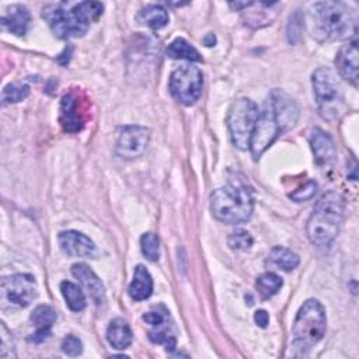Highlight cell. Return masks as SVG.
Masks as SVG:
<instances>
[{
    "mask_svg": "<svg viewBox=\"0 0 359 359\" xmlns=\"http://www.w3.org/2000/svg\"><path fill=\"white\" fill-rule=\"evenodd\" d=\"M139 18L143 24L149 25L150 28L160 29L168 22V13L164 7L158 4H149L139 13Z\"/></svg>",
    "mask_w": 359,
    "mask_h": 359,
    "instance_id": "cell-23",
    "label": "cell"
},
{
    "mask_svg": "<svg viewBox=\"0 0 359 359\" xmlns=\"http://www.w3.org/2000/svg\"><path fill=\"white\" fill-rule=\"evenodd\" d=\"M104 6L100 1H81L72 8L63 6H50L43 10L52 32L60 39L81 36L87 32L90 24L100 18Z\"/></svg>",
    "mask_w": 359,
    "mask_h": 359,
    "instance_id": "cell-3",
    "label": "cell"
},
{
    "mask_svg": "<svg viewBox=\"0 0 359 359\" xmlns=\"http://www.w3.org/2000/svg\"><path fill=\"white\" fill-rule=\"evenodd\" d=\"M254 321H255L259 327L265 328V327L268 325L269 316H268V313H266L265 310H257L255 314H254Z\"/></svg>",
    "mask_w": 359,
    "mask_h": 359,
    "instance_id": "cell-35",
    "label": "cell"
},
{
    "mask_svg": "<svg viewBox=\"0 0 359 359\" xmlns=\"http://www.w3.org/2000/svg\"><path fill=\"white\" fill-rule=\"evenodd\" d=\"M266 262L272 266L282 269V271H292L299 265L300 258L292 250H289L286 247L276 245L269 251Z\"/></svg>",
    "mask_w": 359,
    "mask_h": 359,
    "instance_id": "cell-22",
    "label": "cell"
},
{
    "mask_svg": "<svg viewBox=\"0 0 359 359\" xmlns=\"http://www.w3.org/2000/svg\"><path fill=\"white\" fill-rule=\"evenodd\" d=\"M0 356L1 358H15V351H14V341L11 338V332L7 330L6 324H0Z\"/></svg>",
    "mask_w": 359,
    "mask_h": 359,
    "instance_id": "cell-31",
    "label": "cell"
},
{
    "mask_svg": "<svg viewBox=\"0 0 359 359\" xmlns=\"http://www.w3.org/2000/svg\"><path fill=\"white\" fill-rule=\"evenodd\" d=\"M72 273L81 283V286L88 292L90 297L97 304H102L105 302V287L101 279L94 273V271L88 265L83 262L74 264L72 266Z\"/></svg>",
    "mask_w": 359,
    "mask_h": 359,
    "instance_id": "cell-16",
    "label": "cell"
},
{
    "mask_svg": "<svg viewBox=\"0 0 359 359\" xmlns=\"http://www.w3.org/2000/svg\"><path fill=\"white\" fill-rule=\"evenodd\" d=\"M143 320L147 323V324H150V325H158V324H161V323H164V321H167L168 320V311L164 309V307H160V309H154V310H151V311H149V313H144L143 314Z\"/></svg>",
    "mask_w": 359,
    "mask_h": 359,
    "instance_id": "cell-34",
    "label": "cell"
},
{
    "mask_svg": "<svg viewBox=\"0 0 359 359\" xmlns=\"http://www.w3.org/2000/svg\"><path fill=\"white\" fill-rule=\"evenodd\" d=\"M153 292V279L143 265H137L133 272V279L129 285V296L136 300L147 299Z\"/></svg>",
    "mask_w": 359,
    "mask_h": 359,
    "instance_id": "cell-20",
    "label": "cell"
},
{
    "mask_svg": "<svg viewBox=\"0 0 359 359\" xmlns=\"http://www.w3.org/2000/svg\"><path fill=\"white\" fill-rule=\"evenodd\" d=\"M227 243L234 251H247L252 245V237L247 230H236L229 236Z\"/></svg>",
    "mask_w": 359,
    "mask_h": 359,
    "instance_id": "cell-30",
    "label": "cell"
},
{
    "mask_svg": "<svg viewBox=\"0 0 359 359\" xmlns=\"http://www.w3.org/2000/svg\"><path fill=\"white\" fill-rule=\"evenodd\" d=\"M358 39L353 38L339 49L335 57V66L339 76L353 86H358Z\"/></svg>",
    "mask_w": 359,
    "mask_h": 359,
    "instance_id": "cell-15",
    "label": "cell"
},
{
    "mask_svg": "<svg viewBox=\"0 0 359 359\" xmlns=\"http://www.w3.org/2000/svg\"><path fill=\"white\" fill-rule=\"evenodd\" d=\"M215 35L213 34H208V36L203 39V42H205V45L206 46H213V43H215Z\"/></svg>",
    "mask_w": 359,
    "mask_h": 359,
    "instance_id": "cell-37",
    "label": "cell"
},
{
    "mask_svg": "<svg viewBox=\"0 0 359 359\" xmlns=\"http://www.w3.org/2000/svg\"><path fill=\"white\" fill-rule=\"evenodd\" d=\"M309 142L314 153V160L318 165H327L335 158V154H337L335 143L332 137L323 129L320 128L311 129L309 135Z\"/></svg>",
    "mask_w": 359,
    "mask_h": 359,
    "instance_id": "cell-17",
    "label": "cell"
},
{
    "mask_svg": "<svg viewBox=\"0 0 359 359\" xmlns=\"http://www.w3.org/2000/svg\"><path fill=\"white\" fill-rule=\"evenodd\" d=\"M29 94V87L22 83H11L4 87L3 90V102L11 104V102H20L24 98H27Z\"/></svg>",
    "mask_w": 359,
    "mask_h": 359,
    "instance_id": "cell-28",
    "label": "cell"
},
{
    "mask_svg": "<svg viewBox=\"0 0 359 359\" xmlns=\"http://www.w3.org/2000/svg\"><path fill=\"white\" fill-rule=\"evenodd\" d=\"M280 132L278 125L276 116L273 114L271 101H268L264 109L259 112L258 119L255 122L251 140H250V150L254 158L261 157V154L275 142Z\"/></svg>",
    "mask_w": 359,
    "mask_h": 359,
    "instance_id": "cell-10",
    "label": "cell"
},
{
    "mask_svg": "<svg viewBox=\"0 0 359 359\" xmlns=\"http://www.w3.org/2000/svg\"><path fill=\"white\" fill-rule=\"evenodd\" d=\"M258 115V107L250 98H238L230 105L227 112V126L231 142L237 149H250V140Z\"/></svg>",
    "mask_w": 359,
    "mask_h": 359,
    "instance_id": "cell-7",
    "label": "cell"
},
{
    "mask_svg": "<svg viewBox=\"0 0 359 359\" xmlns=\"http://www.w3.org/2000/svg\"><path fill=\"white\" fill-rule=\"evenodd\" d=\"M0 21H1V25L4 28H7L11 34L21 36L28 29L31 15H29V11L27 10V7L21 6V4H13L11 7L7 8L6 14L1 17Z\"/></svg>",
    "mask_w": 359,
    "mask_h": 359,
    "instance_id": "cell-19",
    "label": "cell"
},
{
    "mask_svg": "<svg viewBox=\"0 0 359 359\" xmlns=\"http://www.w3.org/2000/svg\"><path fill=\"white\" fill-rule=\"evenodd\" d=\"M59 245L65 254L72 257H97L95 244L87 236L76 230L62 231L59 234Z\"/></svg>",
    "mask_w": 359,
    "mask_h": 359,
    "instance_id": "cell-13",
    "label": "cell"
},
{
    "mask_svg": "<svg viewBox=\"0 0 359 359\" xmlns=\"http://www.w3.org/2000/svg\"><path fill=\"white\" fill-rule=\"evenodd\" d=\"M282 285H283V282L279 275H276L273 272H265L261 276H258L255 287L262 299H268V297L273 296L282 287Z\"/></svg>",
    "mask_w": 359,
    "mask_h": 359,
    "instance_id": "cell-26",
    "label": "cell"
},
{
    "mask_svg": "<svg viewBox=\"0 0 359 359\" xmlns=\"http://www.w3.org/2000/svg\"><path fill=\"white\" fill-rule=\"evenodd\" d=\"M167 321H164L158 325H154L156 328L149 332V339L154 344L164 345L167 351H172L175 348V337H174L170 325H167Z\"/></svg>",
    "mask_w": 359,
    "mask_h": 359,
    "instance_id": "cell-27",
    "label": "cell"
},
{
    "mask_svg": "<svg viewBox=\"0 0 359 359\" xmlns=\"http://www.w3.org/2000/svg\"><path fill=\"white\" fill-rule=\"evenodd\" d=\"M158 237L154 233H144L140 237V248L143 255L150 261L158 259Z\"/></svg>",
    "mask_w": 359,
    "mask_h": 359,
    "instance_id": "cell-29",
    "label": "cell"
},
{
    "mask_svg": "<svg viewBox=\"0 0 359 359\" xmlns=\"http://www.w3.org/2000/svg\"><path fill=\"white\" fill-rule=\"evenodd\" d=\"M60 292H62V294L65 297V302H66L67 307L72 311H81L86 307V294L73 282L63 280L60 283Z\"/></svg>",
    "mask_w": 359,
    "mask_h": 359,
    "instance_id": "cell-25",
    "label": "cell"
},
{
    "mask_svg": "<svg viewBox=\"0 0 359 359\" xmlns=\"http://www.w3.org/2000/svg\"><path fill=\"white\" fill-rule=\"evenodd\" d=\"M149 129L137 125H129L121 129L115 151L123 158H136L142 156L149 144Z\"/></svg>",
    "mask_w": 359,
    "mask_h": 359,
    "instance_id": "cell-11",
    "label": "cell"
},
{
    "mask_svg": "<svg viewBox=\"0 0 359 359\" xmlns=\"http://www.w3.org/2000/svg\"><path fill=\"white\" fill-rule=\"evenodd\" d=\"M325 310L324 306L316 300H306L299 309L292 327V345L297 351H309L325 334Z\"/></svg>",
    "mask_w": 359,
    "mask_h": 359,
    "instance_id": "cell-5",
    "label": "cell"
},
{
    "mask_svg": "<svg viewBox=\"0 0 359 359\" xmlns=\"http://www.w3.org/2000/svg\"><path fill=\"white\" fill-rule=\"evenodd\" d=\"M62 351L69 356H79L83 352V344L77 337L67 335L62 341Z\"/></svg>",
    "mask_w": 359,
    "mask_h": 359,
    "instance_id": "cell-33",
    "label": "cell"
},
{
    "mask_svg": "<svg viewBox=\"0 0 359 359\" xmlns=\"http://www.w3.org/2000/svg\"><path fill=\"white\" fill-rule=\"evenodd\" d=\"M3 309L27 307L38 294L36 283L29 273H15L4 276L0 286Z\"/></svg>",
    "mask_w": 359,
    "mask_h": 359,
    "instance_id": "cell-8",
    "label": "cell"
},
{
    "mask_svg": "<svg viewBox=\"0 0 359 359\" xmlns=\"http://www.w3.org/2000/svg\"><path fill=\"white\" fill-rule=\"evenodd\" d=\"M252 4V1H236V3H229V6L231 7V8H234V10H241V8H247V7H250Z\"/></svg>",
    "mask_w": 359,
    "mask_h": 359,
    "instance_id": "cell-36",
    "label": "cell"
},
{
    "mask_svg": "<svg viewBox=\"0 0 359 359\" xmlns=\"http://www.w3.org/2000/svg\"><path fill=\"white\" fill-rule=\"evenodd\" d=\"M345 201L337 191L325 192L316 203L309 222L307 237L316 247L325 248L332 244L344 220Z\"/></svg>",
    "mask_w": 359,
    "mask_h": 359,
    "instance_id": "cell-2",
    "label": "cell"
},
{
    "mask_svg": "<svg viewBox=\"0 0 359 359\" xmlns=\"http://www.w3.org/2000/svg\"><path fill=\"white\" fill-rule=\"evenodd\" d=\"M309 29L317 39H349L356 36L355 11L341 1L314 3L307 15Z\"/></svg>",
    "mask_w": 359,
    "mask_h": 359,
    "instance_id": "cell-1",
    "label": "cell"
},
{
    "mask_svg": "<svg viewBox=\"0 0 359 359\" xmlns=\"http://www.w3.org/2000/svg\"><path fill=\"white\" fill-rule=\"evenodd\" d=\"M84 108L76 93H69L62 98L60 123L66 132H79L84 125Z\"/></svg>",
    "mask_w": 359,
    "mask_h": 359,
    "instance_id": "cell-14",
    "label": "cell"
},
{
    "mask_svg": "<svg viewBox=\"0 0 359 359\" xmlns=\"http://www.w3.org/2000/svg\"><path fill=\"white\" fill-rule=\"evenodd\" d=\"M165 53L172 59H187L189 62L202 60L199 52L184 38H175L165 49Z\"/></svg>",
    "mask_w": 359,
    "mask_h": 359,
    "instance_id": "cell-24",
    "label": "cell"
},
{
    "mask_svg": "<svg viewBox=\"0 0 359 359\" xmlns=\"http://www.w3.org/2000/svg\"><path fill=\"white\" fill-rule=\"evenodd\" d=\"M269 101H271L273 114L276 116L278 125L280 128V132L292 128L297 122L299 108L286 93L280 90H273L271 93Z\"/></svg>",
    "mask_w": 359,
    "mask_h": 359,
    "instance_id": "cell-12",
    "label": "cell"
},
{
    "mask_svg": "<svg viewBox=\"0 0 359 359\" xmlns=\"http://www.w3.org/2000/svg\"><path fill=\"white\" fill-rule=\"evenodd\" d=\"M316 191H317V184L310 180L306 184H303L300 188H297L294 192H292L289 196L294 202H304V201L311 199L314 196Z\"/></svg>",
    "mask_w": 359,
    "mask_h": 359,
    "instance_id": "cell-32",
    "label": "cell"
},
{
    "mask_svg": "<svg viewBox=\"0 0 359 359\" xmlns=\"http://www.w3.org/2000/svg\"><path fill=\"white\" fill-rule=\"evenodd\" d=\"M311 83L320 115L328 122L338 121L346 109L338 74L331 67H318L311 76Z\"/></svg>",
    "mask_w": 359,
    "mask_h": 359,
    "instance_id": "cell-6",
    "label": "cell"
},
{
    "mask_svg": "<svg viewBox=\"0 0 359 359\" xmlns=\"http://www.w3.org/2000/svg\"><path fill=\"white\" fill-rule=\"evenodd\" d=\"M170 93L184 105H192L202 94V72L192 65H182L170 76Z\"/></svg>",
    "mask_w": 359,
    "mask_h": 359,
    "instance_id": "cell-9",
    "label": "cell"
},
{
    "mask_svg": "<svg viewBox=\"0 0 359 359\" xmlns=\"http://www.w3.org/2000/svg\"><path fill=\"white\" fill-rule=\"evenodd\" d=\"M55 320H56V313L50 306H48V304L38 306L31 313V323L35 325L36 331L31 335L29 341L42 342L43 339H46Z\"/></svg>",
    "mask_w": 359,
    "mask_h": 359,
    "instance_id": "cell-18",
    "label": "cell"
},
{
    "mask_svg": "<svg viewBox=\"0 0 359 359\" xmlns=\"http://www.w3.org/2000/svg\"><path fill=\"white\" fill-rule=\"evenodd\" d=\"M107 339L115 349H126L132 344V331L129 324L122 318H115L107 330Z\"/></svg>",
    "mask_w": 359,
    "mask_h": 359,
    "instance_id": "cell-21",
    "label": "cell"
},
{
    "mask_svg": "<svg viewBox=\"0 0 359 359\" xmlns=\"http://www.w3.org/2000/svg\"><path fill=\"white\" fill-rule=\"evenodd\" d=\"M212 215L223 223L247 222L254 212V198L247 184L240 180L216 189L210 196Z\"/></svg>",
    "mask_w": 359,
    "mask_h": 359,
    "instance_id": "cell-4",
    "label": "cell"
}]
</instances>
